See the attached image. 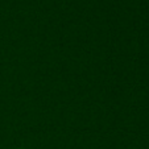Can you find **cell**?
Listing matches in <instances>:
<instances>
[{
    "label": "cell",
    "instance_id": "cell-1",
    "mask_svg": "<svg viewBox=\"0 0 149 149\" xmlns=\"http://www.w3.org/2000/svg\"><path fill=\"white\" fill-rule=\"evenodd\" d=\"M19 149H23V148H19Z\"/></svg>",
    "mask_w": 149,
    "mask_h": 149
}]
</instances>
